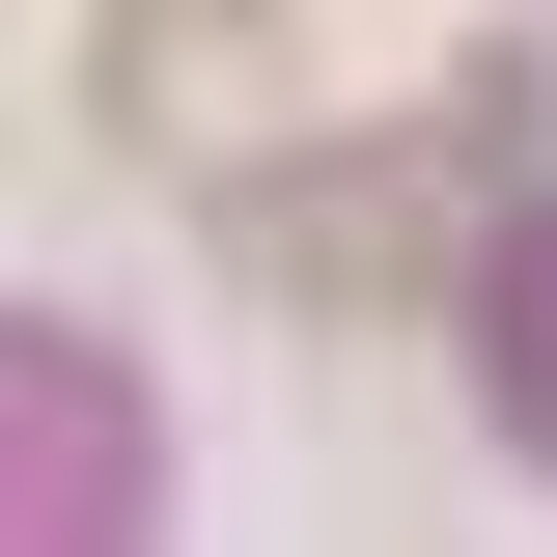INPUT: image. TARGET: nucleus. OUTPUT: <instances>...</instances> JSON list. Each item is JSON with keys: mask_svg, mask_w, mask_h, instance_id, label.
<instances>
[{"mask_svg": "<svg viewBox=\"0 0 557 557\" xmlns=\"http://www.w3.org/2000/svg\"><path fill=\"white\" fill-rule=\"evenodd\" d=\"M84 112H112L139 168H223V196H251L278 139H307V57H278V0H112V28H84Z\"/></svg>", "mask_w": 557, "mask_h": 557, "instance_id": "1", "label": "nucleus"}, {"mask_svg": "<svg viewBox=\"0 0 557 557\" xmlns=\"http://www.w3.org/2000/svg\"><path fill=\"white\" fill-rule=\"evenodd\" d=\"M251 251H278V307H418V278H446V168H362V139H278L251 168Z\"/></svg>", "mask_w": 557, "mask_h": 557, "instance_id": "2", "label": "nucleus"}]
</instances>
